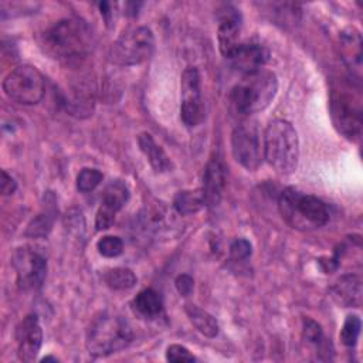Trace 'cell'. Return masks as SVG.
Instances as JSON below:
<instances>
[{
  "label": "cell",
  "mask_w": 363,
  "mask_h": 363,
  "mask_svg": "<svg viewBox=\"0 0 363 363\" xmlns=\"http://www.w3.org/2000/svg\"><path fill=\"white\" fill-rule=\"evenodd\" d=\"M217 40L221 54L227 58H231L241 47V18L235 10L223 13L217 30Z\"/></svg>",
  "instance_id": "14"
},
{
  "label": "cell",
  "mask_w": 363,
  "mask_h": 363,
  "mask_svg": "<svg viewBox=\"0 0 363 363\" xmlns=\"http://www.w3.org/2000/svg\"><path fill=\"white\" fill-rule=\"evenodd\" d=\"M251 251H252L251 242L248 240H245V238H237L230 245V257L234 261L247 259L251 255Z\"/></svg>",
  "instance_id": "29"
},
{
  "label": "cell",
  "mask_w": 363,
  "mask_h": 363,
  "mask_svg": "<svg viewBox=\"0 0 363 363\" xmlns=\"http://www.w3.org/2000/svg\"><path fill=\"white\" fill-rule=\"evenodd\" d=\"M102 182V173L98 169H82L77 176V189L82 193L92 191Z\"/></svg>",
  "instance_id": "27"
},
{
  "label": "cell",
  "mask_w": 363,
  "mask_h": 363,
  "mask_svg": "<svg viewBox=\"0 0 363 363\" xmlns=\"http://www.w3.org/2000/svg\"><path fill=\"white\" fill-rule=\"evenodd\" d=\"M330 116L339 133L350 140H356L362 135V98L359 91H353L352 85L340 82L330 92Z\"/></svg>",
  "instance_id": "6"
},
{
  "label": "cell",
  "mask_w": 363,
  "mask_h": 363,
  "mask_svg": "<svg viewBox=\"0 0 363 363\" xmlns=\"http://www.w3.org/2000/svg\"><path fill=\"white\" fill-rule=\"evenodd\" d=\"M155 48L150 28L136 27L123 33L109 50V61L119 67L138 65L146 61Z\"/></svg>",
  "instance_id": "7"
},
{
  "label": "cell",
  "mask_w": 363,
  "mask_h": 363,
  "mask_svg": "<svg viewBox=\"0 0 363 363\" xmlns=\"http://www.w3.org/2000/svg\"><path fill=\"white\" fill-rule=\"evenodd\" d=\"M269 58V51L267 47L258 43H242L241 47L235 51V54L230 58L235 68L242 71L244 74L259 69Z\"/></svg>",
  "instance_id": "18"
},
{
  "label": "cell",
  "mask_w": 363,
  "mask_h": 363,
  "mask_svg": "<svg viewBox=\"0 0 363 363\" xmlns=\"http://www.w3.org/2000/svg\"><path fill=\"white\" fill-rule=\"evenodd\" d=\"M224 187H225L224 164L217 157H213L207 163L204 176H203L201 191L204 197V204L207 207H216L223 197Z\"/></svg>",
  "instance_id": "15"
},
{
  "label": "cell",
  "mask_w": 363,
  "mask_h": 363,
  "mask_svg": "<svg viewBox=\"0 0 363 363\" xmlns=\"http://www.w3.org/2000/svg\"><path fill=\"white\" fill-rule=\"evenodd\" d=\"M184 311L190 319V322L193 323V326L200 332L203 333L204 336L207 337H214L217 336L218 333V323L216 320V318L213 315H210L207 311L196 306V305H191V303H187L184 306Z\"/></svg>",
  "instance_id": "23"
},
{
  "label": "cell",
  "mask_w": 363,
  "mask_h": 363,
  "mask_svg": "<svg viewBox=\"0 0 363 363\" xmlns=\"http://www.w3.org/2000/svg\"><path fill=\"white\" fill-rule=\"evenodd\" d=\"M342 60L357 81L362 74V35L354 27H347L340 33Z\"/></svg>",
  "instance_id": "16"
},
{
  "label": "cell",
  "mask_w": 363,
  "mask_h": 363,
  "mask_svg": "<svg viewBox=\"0 0 363 363\" xmlns=\"http://www.w3.org/2000/svg\"><path fill=\"white\" fill-rule=\"evenodd\" d=\"M166 360L169 362H194L196 357L182 345H170L166 350Z\"/></svg>",
  "instance_id": "31"
},
{
  "label": "cell",
  "mask_w": 363,
  "mask_h": 363,
  "mask_svg": "<svg viewBox=\"0 0 363 363\" xmlns=\"http://www.w3.org/2000/svg\"><path fill=\"white\" fill-rule=\"evenodd\" d=\"M278 89L277 75L259 68L242 75L230 92V104L235 113L244 116L265 109Z\"/></svg>",
  "instance_id": "2"
},
{
  "label": "cell",
  "mask_w": 363,
  "mask_h": 363,
  "mask_svg": "<svg viewBox=\"0 0 363 363\" xmlns=\"http://www.w3.org/2000/svg\"><path fill=\"white\" fill-rule=\"evenodd\" d=\"M303 337L311 343H319L323 339L322 328L311 318L303 319Z\"/></svg>",
  "instance_id": "30"
},
{
  "label": "cell",
  "mask_w": 363,
  "mask_h": 363,
  "mask_svg": "<svg viewBox=\"0 0 363 363\" xmlns=\"http://www.w3.org/2000/svg\"><path fill=\"white\" fill-rule=\"evenodd\" d=\"M182 88V106L180 116L186 126L194 128L200 125L204 119V102L201 98L200 74L197 68L187 67L182 74L180 81Z\"/></svg>",
  "instance_id": "10"
},
{
  "label": "cell",
  "mask_w": 363,
  "mask_h": 363,
  "mask_svg": "<svg viewBox=\"0 0 363 363\" xmlns=\"http://www.w3.org/2000/svg\"><path fill=\"white\" fill-rule=\"evenodd\" d=\"M176 221L174 214L169 211L163 204L146 207L142 213V225L147 233L163 234L172 230V224Z\"/></svg>",
  "instance_id": "20"
},
{
  "label": "cell",
  "mask_w": 363,
  "mask_h": 363,
  "mask_svg": "<svg viewBox=\"0 0 363 363\" xmlns=\"http://www.w3.org/2000/svg\"><path fill=\"white\" fill-rule=\"evenodd\" d=\"M264 156L279 174H291L299 160V139L295 128L285 119H274L264 133Z\"/></svg>",
  "instance_id": "4"
},
{
  "label": "cell",
  "mask_w": 363,
  "mask_h": 363,
  "mask_svg": "<svg viewBox=\"0 0 363 363\" xmlns=\"http://www.w3.org/2000/svg\"><path fill=\"white\" fill-rule=\"evenodd\" d=\"M96 248L101 255L106 258H115L123 251V241L118 235H105L96 242Z\"/></svg>",
  "instance_id": "28"
},
{
  "label": "cell",
  "mask_w": 363,
  "mask_h": 363,
  "mask_svg": "<svg viewBox=\"0 0 363 363\" xmlns=\"http://www.w3.org/2000/svg\"><path fill=\"white\" fill-rule=\"evenodd\" d=\"M174 285H176V289L179 291V294L182 296H189L191 292H193V288H194V281L190 275L187 274H182L176 278L174 281Z\"/></svg>",
  "instance_id": "32"
},
{
  "label": "cell",
  "mask_w": 363,
  "mask_h": 363,
  "mask_svg": "<svg viewBox=\"0 0 363 363\" xmlns=\"http://www.w3.org/2000/svg\"><path fill=\"white\" fill-rule=\"evenodd\" d=\"M138 145L142 153L146 156L147 162L157 173L170 172L173 169V163L170 157L166 155V152L162 149L160 145H157L150 133H140L138 136Z\"/></svg>",
  "instance_id": "19"
},
{
  "label": "cell",
  "mask_w": 363,
  "mask_h": 363,
  "mask_svg": "<svg viewBox=\"0 0 363 363\" xmlns=\"http://www.w3.org/2000/svg\"><path fill=\"white\" fill-rule=\"evenodd\" d=\"M105 282L109 288L116 291L130 289L136 284V275L129 268H113L105 274Z\"/></svg>",
  "instance_id": "25"
},
{
  "label": "cell",
  "mask_w": 363,
  "mask_h": 363,
  "mask_svg": "<svg viewBox=\"0 0 363 363\" xmlns=\"http://www.w3.org/2000/svg\"><path fill=\"white\" fill-rule=\"evenodd\" d=\"M360 328H362V322L360 318L356 315H349L343 323V328L340 330V340L345 346L347 347H353L357 342L359 333H360Z\"/></svg>",
  "instance_id": "26"
},
{
  "label": "cell",
  "mask_w": 363,
  "mask_h": 363,
  "mask_svg": "<svg viewBox=\"0 0 363 363\" xmlns=\"http://www.w3.org/2000/svg\"><path fill=\"white\" fill-rule=\"evenodd\" d=\"M231 149L235 160L247 170H257L259 167L264 146L255 122H242L233 130Z\"/></svg>",
  "instance_id": "9"
},
{
  "label": "cell",
  "mask_w": 363,
  "mask_h": 363,
  "mask_svg": "<svg viewBox=\"0 0 363 363\" xmlns=\"http://www.w3.org/2000/svg\"><path fill=\"white\" fill-rule=\"evenodd\" d=\"M0 189H1V194H3V196H10V194H13V193L16 191V189H17L16 180H14L6 170H1Z\"/></svg>",
  "instance_id": "33"
},
{
  "label": "cell",
  "mask_w": 363,
  "mask_h": 363,
  "mask_svg": "<svg viewBox=\"0 0 363 363\" xmlns=\"http://www.w3.org/2000/svg\"><path fill=\"white\" fill-rule=\"evenodd\" d=\"M129 199V189L122 180H112L104 190L102 203L96 211L95 227L98 231L112 225L115 214L125 206Z\"/></svg>",
  "instance_id": "12"
},
{
  "label": "cell",
  "mask_w": 363,
  "mask_h": 363,
  "mask_svg": "<svg viewBox=\"0 0 363 363\" xmlns=\"http://www.w3.org/2000/svg\"><path fill=\"white\" fill-rule=\"evenodd\" d=\"M278 206L282 218L294 228L312 230L323 227L329 221L328 207L320 199L301 193L294 187L281 193Z\"/></svg>",
  "instance_id": "5"
},
{
  "label": "cell",
  "mask_w": 363,
  "mask_h": 363,
  "mask_svg": "<svg viewBox=\"0 0 363 363\" xmlns=\"http://www.w3.org/2000/svg\"><path fill=\"white\" fill-rule=\"evenodd\" d=\"M11 262L16 269L17 285L20 289H38L43 285L47 275V261L41 254L27 247L17 248Z\"/></svg>",
  "instance_id": "11"
},
{
  "label": "cell",
  "mask_w": 363,
  "mask_h": 363,
  "mask_svg": "<svg viewBox=\"0 0 363 363\" xmlns=\"http://www.w3.org/2000/svg\"><path fill=\"white\" fill-rule=\"evenodd\" d=\"M132 339L133 332L126 319L115 313L101 312L86 329L85 346L89 354L102 357L128 347Z\"/></svg>",
  "instance_id": "3"
},
{
  "label": "cell",
  "mask_w": 363,
  "mask_h": 363,
  "mask_svg": "<svg viewBox=\"0 0 363 363\" xmlns=\"http://www.w3.org/2000/svg\"><path fill=\"white\" fill-rule=\"evenodd\" d=\"M55 200L52 199L51 203L45 199V204H44V208L40 214H37L27 225L26 228V235L28 237H35V238H40V237H47L52 228V224H54V220H55V214H57V210H55Z\"/></svg>",
  "instance_id": "21"
},
{
  "label": "cell",
  "mask_w": 363,
  "mask_h": 363,
  "mask_svg": "<svg viewBox=\"0 0 363 363\" xmlns=\"http://www.w3.org/2000/svg\"><path fill=\"white\" fill-rule=\"evenodd\" d=\"M4 94L23 105H33L41 101L45 92L44 77L31 65L16 67L3 81Z\"/></svg>",
  "instance_id": "8"
},
{
  "label": "cell",
  "mask_w": 363,
  "mask_h": 363,
  "mask_svg": "<svg viewBox=\"0 0 363 363\" xmlns=\"http://www.w3.org/2000/svg\"><path fill=\"white\" fill-rule=\"evenodd\" d=\"M48 360H52V362H57V359H55V357H51V356H47V357H44V359H43V362H48Z\"/></svg>",
  "instance_id": "35"
},
{
  "label": "cell",
  "mask_w": 363,
  "mask_h": 363,
  "mask_svg": "<svg viewBox=\"0 0 363 363\" xmlns=\"http://www.w3.org/2000/svg\"><path fill=\"white\" fill-rule=\"evenodd\" d=\"M16 340L18 359L21 362H33L43 343V329L37 315H27L16 328Z\"/></svg>",
  "instance_id": "13"
},
{
  "label": "cell",
  "mask_w": 363,
  "mask_h": 363,
  "mask_svg": "<svg viewBox=\"0 0 363 363\" xmlns=\"http://www.w3.org/2000/svg\"><path fill=\"white\" fill-rule=\"evenodd\" d=\"M204 206L206 204H204V197H203L201 189L182 190V191L176 193V196L173 199V207L182 216L194 214V213L200 211Z\"/></svg>",
  "instance_id": "24"
},
{
  "label": "cell",
  "mask_w": 363,
  "mask_h": 363,
  "mask_svg": "<svg viewBox=\"0 0 363 363\" xmlns=\"http://www.w3.org/2000/svg\"><path fill=\"white\" fill-rule=\"evenodd\" d=\"M333 301L343 308H359L362 303V278L359 275H343L330 288Z\"/></svg>",
  "instance_id": "17"
},
{
  "label": "cell",
  "mask_w": 363,
  "mask_h": 363,
  "mask_svg": "<svg viewBox=\"0 0 363 363\" xmlns=\"http://www.w3.org/2000/svg\"><path fill=\"white\" fill-rule=\"evenodd\" d=\"M94 45V34L85 20L67 17L50 28L41 37L43 50L54 60L62 62L78 61L89 54Z\"/></svg>",
  "instance_id": "1"
},
{
  "label": "cell",
  "mask_w": 363,
  "mask_h": 363,
  "mask_svg": "<svg viewBox=\"0 0 363 363\" xmlns=\"http://www.w3.org/2000/svg\"><path fill=\"white\" fill-rule=\"evenodd\" d=\"M99 10H101V14L105 17L106 23H109V18H111V14H112V11H111V3H106V1L99 3Z\"/></svg>",
  "instance_id": "34"
},
{
  "label": "cell",
  "mask_w": 363,
  "mask_h": 363,
  "mask_svg": "<svg viewBox=\"0 0 363 363\" xmlns=\"http://www.w3.org/2000/svg\"><path fill=\"white\" fill-rule=\"evenodd\" d=\"M132 305L140 316L147 319H155L163 312V302L160 295L150 288L140 291L135 296Z\"/></svg>",
  "instance_id": "22"
}]
</instances>
